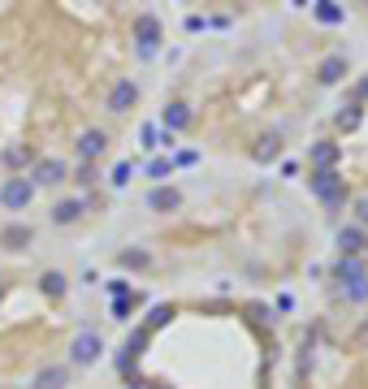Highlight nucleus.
Masks as SVG:
<instances>
[{
	"instance_id": "f257e3e1",
	"label": "nucleus",
	"mask_w": 368,
	"mask_h": 389,
	"mask_svg": "<svg viewBox=\"0 0 368 389\" xmlns=\"http://www.w3.org/2000/svg\"><path fill=\"white\" fill-rule=\"evenodd\" d=\"M312 191L321 195V203H325V207H342V199H347V186H342L338 169H321V173H312Z\"/></svg>"
},
{
	"instance_id": "f03ea898",
	"label": "nucleus",
	"mask_w": 368,
	"mask_h": 389,
	"mask_svg": "<svg viewBox=\"0 0 368 389\" xmlns=\"http://www.w3.org/2000/svg\"><path fill=\"white\" fill-rule=\"evenodd\" d=\"M31 199H35V182L31 177H9L5 186H0V203H5L9 212H22Z\"/></svg>"
},
{
	"instance_id": "7ed1b4c3",
	"label": "nucleus",
	"mask_w": 368,
	"mask_h": 389,
	"mask_svg": "<svg viewBox=\"0 0 368 389\" xmlns=\"http://www.w3.org/2000/svg\"><path fill=\"white\" fill-rule=\"evenodd\" d=\"M100 350H104L100 333H79V337L69 342V363H79V368H87V363H95V359H100Z\"/></svg>"
},
{
	"instance_id": "20e7f679",
	"label": "nucleus",
	"mask_w": 368,
	"mask_h": 389,
	"mask_svg": "<svg viewBox=\"0 0 368 389\" xmlns=\"http://www.w3.org/2000/svg\"><path fill=\"white\" fill-rule=\"evenodd\" d=\"M135 39H139V52H143V57H152V52H156V39H161V22H156L152 13H139V18H135Z\"/></svg>"
},
{
	"instance_id": "39448f33",
	"label": "nucleus",
	"mask_w": 368,
	"mask_h": 389,
	"mask_svg": "<svg viewBox=\"0 0 368 389\" xmlns=\"http://www.w3.org/2000/svg\"><path fill=\"white\" fill-rule=\"evenodd\" d=\"M135 100H139L135 78H121V83L109 91V113H130V109H135Z\"/></svg>"
},
{
	"instance_id": "423d86ee",
	"label": "nucleus",
	"mask_w": 368,
	"mask_h": 389,
	"mask_svg": "<svg viewBox=\"0 0 368 389\" xmlns=\"http://www.w3.org/2000/svg\"><path fill=\"white\" fill-rule=\"evenodd\" d=\"M104 147H109V135H104V130H83V135H79V156H83L87 165L95 161V156H104Z\"/></svg>"
},
{
	"instance_id": "0eeeda50",
	"label": "nucleus",
	"mask_w": 368,
	"mask_h": 389,
	"mask_svg": "<svg viewBox=\"0 0 368 389\" xmlns=\"http://www.w3.org/2000/svg\"><path fill=\"white\" fill-rule=\"evenodd\" d=\"M334 277H338L342 285H355V281H364V277H368V273H364V259H360V255H338Z\"/></svg>"
},
{
	"instance_id": "6e6552de",
	"label": "nucleus",
	"mask_w": 368,
	"mask_h": 389,
	"mask_svg": "<svg viewBox=\"0 0 368 389\" xmlns=\"http://www.w3.org/2000/svg\"><path fill=\"white\" fill-rule=\"evenodd\" d=\"M61 385H69V368H65V363L39 368V372H35V381H31V389H61Z\"/></svg>"
},
{
	"instance_id": "1a4fd4ad",
	"label": "nucleus",
	"mask_w": 368,
	"mask_h": 389,
	"mask_svg": "<svg viewBox=\"0 0 368 389\" xmlns=\"http://www.w3.org/2000/svg\"><path fill=\"white\" fill-rule=\"evenodd\" d=\"M31 177H35V186H57V182H65V165L61 161H39L31 169Z\"/></svg>"
},
{
	"instance_id": "9d476101",
	"label": "nucleus",
	"mask_w": 368,
	"mask_h": 389,
	"mask_svg": "<svg viewBox=\"0 0 368 389\" xmlns=\"http://www.w3.org/2000/svg\"><path fill=\"white\" fill-rule=\"evenodd\" d=\"M31 238H35V233H31V225H5V229H0V243H5L9 251L31 247Z\"/></svg>"
},
{
	"instance_id": "9b49d317",
	"label": "nucleus",
	"mask_w": 368,
	"mask_h": 389,
	"mask_svg": "<svg viewBox=\"0 0 368 389\" xmlns=\"http://www.w3.org/2000/svg\"><path fill=\"white\" fill-rule=\"evenodd\" d=\"M338 156H342L338 143H312V165H316V173H321V169H334Z\"/></svg>"
},
{
	"instance_id": "f8f14e48",
	"label": "nucleus",
	"mask_w": 368,
	"mask_h": 389,
	"mask_svg": "<svg viewBox=\"0 0 368 389\" xmlns=\"http://www.w3.org/2000/svg\"><path fill=\"white\" fill-rule=\"evenodd\" d=\"M178 203H182V195L174 186H156L152 195H147V207H156V212H174Z\"/></svg>"
},
{
	"instance_id": "ddd939ff",
	"label": "nucleus",
	"mask_w": 368,
	"mask_h": 389,
	"mask_svg": "<svg viewBox=\"0 0 368 389\" xmlns=\"http://www.w3.org/2000/svg\"><path fill=\"white\" fill-rule=\"evenodd\" d=\"M342 74H347V61L342 57H325L321 65H316V78H321L325 87H334V83H342Z\"/></svg>"
},
{
	"instance_id": "4468645a",
	"label": "nucleus",
	"mask_w": 368,
	"mask_h": 389,
	"mask_svg": "<svg viewBox=\"0 0 368 389\" xmlns=\"http://www.w3.org/2000/svg\"><path fill=\"white\" fill-rule=\"evenodd\" d=\"M186 125H191V109H186V104H169V109H165V135L186 130Z\"/></svg>"
},
{
	"instance_id": "2eb2a0df",
	"label": "nucleus",
	"mask_w": 368,
	"mask_h": 389,
	"mask_svg": "<svg viewBox=\"0 0 368 389\" xmlns=\"http://www.w3.org/2000/svg\"><path fill=\"white\" fill-rule=\"evenodd\" d=\"M338 251H342V255H360V251H364V233H360L355 225L338 229Z\"/></svg>"
},
{
	"instance_id": "dca6fc26",
	"label": "nucleus",
	"mask_w": 368,
	"mask_h": 389,
	"mask_svg": "<svg viewBox=\"0 0 368 389\" xmlns=\"http://www.w3.org/2000/svg\"><path fill=\"white\" fill-rule=\"evenodd\" d=\"M252 156H256L260 165H268V161H278V156H282V135H264V139L256 143V151H252Z\"/></svg>"
},
{
	"instance_id": "f3484780",
	"label": "nucleus",
	"mask_w": 368,
	"mask_h": 389,
	"mask_svg": "<svg viewBox=\"0 0 368 389\" xmlns=\"http://www.w3.org/2000/svg\"><path fill=\"white\" fill-rule=\"evenodd\" d=\"M65 285H69V281H65V273H57V268H48V273L39 277V290H43L48 299H61V294H65Z\"/></svg>"
},
{
	"instance_id": "a211bd4d",
	"label": "nucleus",
	"mask_w": 368,
	"mask_h": 389,
	"mask_svg": "<svg viewBox=\"0 0 368 389\" xmlns=\"http://www.w3.org/2000/svg\"><path fill=\"white\" fill-rule=\"evenodd\" d=\"M79 217H83V199H65V203L53 207V221H57V225H74Z\"/></svg>"
},
{
	"instance_id": "6ab92c4d",
	"label": "nucleus",
	"mask_w": 368,
	"mask_h": 389,
	"mask_svg": "<svg viewBox=\"0 0 368 389\" xmlns=\"http://www.w3.org/2000/svg\"><path fill=\"white\" fill-rule=\"evenodd\" d=\"M316 22H321V26H342V9L334 5V0H316Z\"/></svg>"
},
{
	"instance_id": "aec40b11",
	"label": "nucleus",
	"mask_w": 368,
	"mask_h": 389,
	"mask_svg": "<svg viewBox=\"0 0 368 389\" xmlns=\"http://www.w3.org/2000/svg\"><path fill=\"white\" fill-rule=\"evenodd\" d=\"M360 121H364L360 104H347V109L338 113V130H342V135H351V130H360Z\"/></svg>"
},
{
	"instance_id": "412c9836",
	"label": "nucleus",
	"mask_w": 368,
	"mask_h": 389,
	"mask_svg": "<svg viewBox=\"0 0 368 389\" xmlns=\"http://www.w3.org/2000/svg\"><path fill=\"white\" fill-rule=\"evenodd\" d=\"M169 316H174V307H169V303H156L152 311H147V325H143V333H152V329L169 325Z\"/></svg>"
},
{
	"instance_id": "4be33fe9",
	"label": "nucleus",
	"mask_w": 368,
	"mask_h": 389,
	"mask_svg": "<svg viewBox=\"0 0 368 389\" xmlns=\"http://www.w3.org/2000/svg\"><path fill=\"white\" fill-rule=\"evenodd\" d=\"M143 346H147V333H143V329H135V333L126 337V355H121V368L130 363V355H143Z\"/></svg>"
},
{
	"instance_id": "5701e85b",
	"label": "nucleus",
	"mask_w": 368,
	"mask_h": 389,
	"mask_svg": "<svg viewBox=\"0 0 368 389\" xmlns=\"http://www.w3.org/2000/svg\"><path fill=\"white\" fill-rule=\"evenodd\" d=\"M147 264H152L147 251H121V268H147Z\"/></svg>"
},
{
	"instance_id": "b1692460",
	"label": "nucleus",
	"mask_w": 368,
	"mask_h": 389,
	"mask_svg": "<svg viewBox=\"0 0 368 389\" xmlns=\"http://www.w3.org/2000/svg\"><path fill=\"white\" fill-rule=\"evenodd\" d=\"M27 161H31L27 147H9V151H5V165H13V169H18V165H27Z\"/></svg>"
},
{
	"instance_id": "393cba45",
	"label": "nucleus",
	"mask_w": 368,
	"mask_h": 389,
	"mask_svg": "<svg viewBox=\"0 0 368 389\" xmlns=\"http://www.w3.org/2000/svg\"><path fill=\"white\" fill-rule=\"evenodd\" d=\"M347 294L364 303V299H368V277H364V281H355V285H347Z\"/></svg>"
},
{
	"instance_id": "a878e982",
	"label": "nucleus",
	"mask_w": 368,
	"mask_h": 389,
	"mask_svg": "<svg viewBox=\"0 0 368 389\" xmlns=\"http://www.w3.org/2000/svg\"><path fill=\"white\" fill-rule=\"evenodd\" d=\"M169 169H174V165H169V161H165V156H161V161H152V165H147V173H152V177H165Z\"/></svg>"
},
{
	"instance_id": "bb28decb",
	"label": "nucleus",
	"mask_w": 368,
	"mask_h": 389,
	"mask_svg": "<svg viewBox=\"0 0 368 389\" xmlns=\"http://www.w3.org/2000/svg\"><path fill=\"white\" fill-rule=\"evenodd\" d=\"M143 147H161V135H156V125H143Z\"/></svg>"
},
{
	"instance_id": "cd10ccee",
	"label": "nucleus",
	"mask_w": 368,
	"mask_h": 389,
	"mask_svg": "<svg viewBox=\"0 0 368 389\" xmlns=\"http://www.w3.org/2000/svg\"><path fill=\"white\" fill-rule=\"evenodd\" d=\"M113 182H117V186H126V182H130V165H126V161L113 169Z\"/></svg>"
},
{
	"instance_id": "c85d7f7f",
	"label": "nucleus",
	"mask_w": 368,
	"mask_h": 389,
	"mask_svg": "<svg viewBox=\"0 0 368 389\" xmlns=\"http://www.w3.org/2000/svg\"><path fill=\"white\" fill-rule=\"evenodd\" d=\"M126 311H130V294H126V299H113V316H117V320H126Z\"/></svg>"
},
{
	"instance_id": "c756f323",
	"label": "nucleus",
	"mask_w": 368,
	"mask_h": 389,
	"mask_svg": "<svg viewBox=\"0 0 368 389\" xmlns=\"http://www.w3.org/2000/svg\"><path fill=\"white\" fill-rule=\"evenodd\" d=\"M355 217H360V225H368V195L355 199Z\"/></svg>"
},
{
	"instance_id": "7c9ffc66",
	"label": "nucleus",
	"mask_w": 368,
	"mask_h": 389,
	"mask_svg": "<svg viewBox=\"0 0 368 389\" xmlns=\"http://www.w3.org/2000/svg\"><path fill=\"white\" fill-rule=\"evenodd\" d=\"M355 342H368V325H364V329H360V333H355Z\"/></svg>"
},
{
	"instance_id": "2f4dec72",
	"label": "nucleus",
	"mask_w": 368,
	"mask_h": 389,
	"mask_svg": "<svg viewBox=\"0 0 368 389\" xmlns=\"http://www.w3.org/2000/svg\"><path fill=\"white\" fill-rule=\"evenodd\" d=\"M360 95H368V78H364V83H360Z\"/></svg>"
},
{
	"instance_id": "473e14b6",
	"label": "nucleus",
	"mask_w": 368,
	"mask_h": 389,
	"mask_svg": "<svg viewBox=\"0 0 368 389\" xmlns=\"http://www.w3.org/2000/svg\"><path fill=\"white\" fill-rule=\"evenodd\" d=\"M364 251H368V243H364Z\"/></svg>"
}]
</instances>
